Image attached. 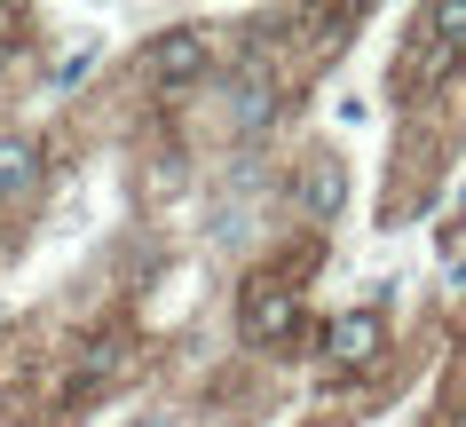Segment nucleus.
Segmentation results:
<instances>
[{"label":"nucleus","instance_id":"7ed1b4c3","mask_svg":"<svg viewBox=\"0 0 466 427\" xmlns=\"http://www.w3.org/2000/svg\"><path fill=\"white\" fill-rule=\"evenodd\" d=\"M40 182V143L32 135H0V198H25Z\"/></svg>","mask_w":466,"mask_h":427},{"label":"nucleus","instance_id":"20e7f679","mask_svg":"<svg viewBox=\"0 0 466 427\" xmlns=\"http://www.w3.org/2000/svg\"><path fill=\"white\" fill-rule=\"evenodd\" d=\"M340 198H348V182H340V167H332V158H317V167H309V175H300V206H309V214H317V222H332V214H340Z\"/></svg>","mask_w":466,"mask_h":427},{"label":"nucleus","instance_id":"f03ea898","mask_svg":"<svg viewBox=\"0 0 466 427\" xmlns=\"http://www.w3.org/2000/svg\"><path fill=\"white\" fill-rule=\"evenodd\" d=\"M324 349L340 356V364H371V356H380V309H348V317H332Z\"/></svg>","mask_w":466,"mask_h":427},{"label":"nucleus","instance_id":"39448f33","mask_svg":"<svg viewBox=\"0 0 466 427\" xmlns=\"http://www.w3.org/2000/svg\"><path fill=\"white\" fill-rule=\"evenodd\" d=\"M285 325H293V293H253V301H246V341L285 332Z\"/></svg>","mask_w":466,"mask_h":427},{"label":"nucleus","instance_id":"6e6552de","mask_svg":"<svg viewBox=\"0 0 466 427\" xmlns=\"http://www.w3.org/2000/svg\"><path fill=\"white\" fill-rule=\"evenodd\" d=\"M127 427H182L174 412H143V420H127Z\"/></svg>","mask_w":466,"mask_h":427},{"label":"nucleus","instance_id":"1a4fd4ad","mask_svg":"<svg viewBox=\"0 0 466 427\" xmlns=\"http://www.w3.org/2000/svg\"><path fill=\"white\" fill-rule=\"evenodd\" d=\"M0 25H8V8H0Z\"/></svg>","mask_w":466,"mask_h":427},{"label":"nucleus","instance_id":"f257e3e1","mask_svg":"<svg viewBox=\"0 0 466 427\" xmlns=\"http://www.w3.org/2000/svg\"><path fill=\"white\" fill-rule=\"evenodd\" d=\"M143 72H150V87H190V79H206V32H198V25H174L167 40H150Z\"/></svg>","mask_w":466,"mask_h":427},{"label":"nucleus","instance_id":"0eeeda50","mask_svg":"<svg viewBox=\"0 0 466 427\" xmlns=\"http://www.w3.org/2000/svg\"><path fill=\"white\" fill-rule=\"evenodd\" d=\"M435 25H442V40L459 48V40H466V0H459V8H435Z\"/></svg>","mask_w":466,"mask_h":427},{"label":"nucleus","instance_id":"423d86ee","mask_svg":"<svg viewBox=\"0 0 466 427\" xmlns=\"http://www.w3.org/2000/svg\"><path fill=\"white\" fill-rule=\"evenodd\" d=\"M269 111H277V87H261V72H246V79H238V127H246V135H261V127H269Z\"/></svg>","mask_w":466,"mask_h":427}]
</instances>
